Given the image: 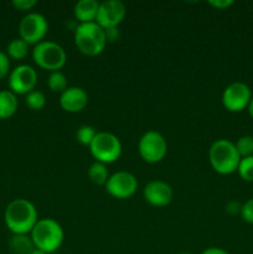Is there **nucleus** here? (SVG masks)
<instances>
[{
  "label": "nucleus",
  "mask_w": 253,
  "mask_h": 254,
  "mask_svg": "<svg viewBox=\"0 0 253 254\" xmlns=\"http://www.w3.org/2000/svg\"><path fill=\"white\" fill-rule=\"evenodd\" d=\"M201 254H230V253L220 247H208L206 248L205 251H202V253Z\"/></svg>",
  "instance_id": "7c9ffc66"
},
{
  "label": "nucleus",
  "mask_w": 253,
  "mask_h": 254,
  "mask_svg": "<svg viewBox=\"0 0 253 254\" xmlns=\"http://www.w3.org/2000/svg\"><path fill=\"white\" fill-rule=\"evenodd\" d=\"M7 246L11 254H31L35 250V245L29 235H12Z\"/></svg>",
  "instance_id": "f3484780"
},
{
  "label": "nucleus",
  "mask_w": 253,
  "mask_h": 254,
  "mask_svg": "<svg viewBox=\"0 0 253 254\" xmlns=\"http://www.w3.org/2000/svg\"><path fill=\"white\" fill-rule=\"evenodd\" d=\"M241 217L247 223L253 225V197L246 201L242 205V211H241Z\"/></svg>",
  "instance_id": "a878e982"
},
{
  "label": "nucleus",
  "mask_w": 253,
  "mask_h": 254,
  "mask_svg": "<svg viewBox=\"0 0 253 254\" xmlns=\"http://www.w3.org/2000/svg\"><path fill=\"white\" fill-rule=\"evenodd\" d=\"M25 104L31 111H41L46 106V96L44 92L34 89L25 96Z\"/></svg>",
  "instance_id": "412c9836"
},
{
  "label": "nucleus",
  "mask_w": 253,
  "mask_h": 254,
  "mask_svg": "<svg viewBox=\"0 0 253 254\" xmlns=\"http://www.w3.org/2000/svg\"><path fill=\"white\" fill-rule=\"evenodd\" d=\"M35 248L44 251L47 254L54 253L63 243L64 232L62 226L54 218H39L30 233Z\"/></svg>",
  "instance_id": "f03ea898"
},
{
  "label": "nucleus",
  "mask_w": 253,
  "mask_h": 254,
  "mask_svg": "<svg viewBox=\"0 0 253 254\" xmlns=\"http://www.w3.org/2000/svg\"><path fill=\"white\" fill-rule=\"evenodd\" d=\"M29 47L30 45L26 44L20 37L19 39H14L7 44L6 55L9 56V59L20 61V60H24L27 56V54H29Z\"/></svg>",
  "instance_id": "6ab92c4d"
},
{
  "label": "nucleus",
  "mask_w": 253,
  "mask_h": 254,
  "mask_svg": "<svg viewBox=\"0 0 253 254\" xmlns=\"http://www.w3.org/2000/svg\"><path fill=\"white\" fill-rule=\"evenodd\" d=\"M32 60L42 69L51 72L60 71L67 62V54L57 42L44 40L35 45L32 50Z\"/></svg>",
  "instance_id": "39448f33"
},
{
  "label": "nucleus",
  "mask_w": 253,
  "mask_h": 254,
  "mask_svg": "<svg viewBox=\"0 0 253 254\" xmlns=\"http://www.w3.org/2000/svg\"><path fill=\"white\" fill-rule=\"evenodd\" d=\"M88 104V94L81 87H68L60 94V107L67 113H79Z\"/></svg>",
  "instance_id": "4468645a"
},
{
  "label": "nucleus",
  "mask_w": 253,
  "mask_h": 254,
  "mask_svg": "<svg viewBox=\"0 0 253 254\" xmlns=\"http://www.w3.org/2000/svg\"><path fill=\"white\" fill-rule=\"evenodd\" d=\"M9 89L20 96H26L31 91L36 89L37 72L29 64H19L11 69L9 74Z\"/></svg>",
  "instance_id": "9d476101"
},
{
  "label": "nucleus",
  "mask_w": 253,
  "mask_h": 254,
  "mask_svg": "<svg viewBox=\"0 0 253 254\" xmlns=\"http://www.w3.org/2000/svg\"><path fill=\"white\" fill-rule=\"evenodd\" d=\"M97 133H98V131H96V129H94L93 127L84 124V126H81L77 129L76 139L79 144H82V145L89 146L92 141H93Z\"/></svg>",
  "instance_id": "4be33fe9"
},
{
  "label": "nucleus",
  "mask_w": 253,
  "mask_h": 254,
  "mask_svg": "<svg viewBox=\"0 0 253 254\" xmlns=\"http://www.w3.org/2000/svg\"><path fill=\"white\" fill-rule=\"evenodd\" d=\"M19 101L16 94L12 93L10 89L0 91V119H9L16 113Z\"/></svg>",
  "instance_id": "dca6fc26"
},
{
  "label": "nucleus",
  "mask_w": 253,
  "mask_h": 254,
  "mask_svg": "<svg viewBox=\"0 0 253 254\" xmlns=\"http://www.w3.org/2000/svg\"><path fill=\"white\" fill-rule=\"evenodd\" d=\"M208 5H211L212 7L218 10H225L227 7L232 6L233 0H210L208 1Z\"/></svg>",
  "instance_id": "c756f323"
},
{
  "label": "nucleus",
  "mask_w": 253,
  "mask_h": 254,
  "mask_svg": "<svg viewBox=\"0 0 253 254\" xmlns=\"http://www.w3.org/2000/svg\"><path fill=\"white\" fill-rule=\"evenodd\" d=\"M4 221L12 235H29L39 221V213L31 201L15 198L5 208Z\"/></svg>",
  "instance_id": "f257e3e1"
},
{
  "label": "nucleus",
  "mask_w": 253,
  "mask_h": 254,
  "mask_svg": "<svg viewBox=\"0 0 253 254\" xmlns=\"http://www.w3.org/2000/svg\"><path fill=\"white\" fill-rule=\"evenodd\" d=\"M31 254H47V253L44 252V251L39 250V248H35V250L31 252Z\"/></svg>",
  "instance_id": "72a5a7b5"
},
{
  "label": "nucleus",
  "mask_w": 253,
  "mask_h": 254,
  "mask_svg": "<svg viewBox=\"0 0 253 254\" xmlns=\"http://www.w3.org/2000/svg\"><path fill=\"white\" fill-rule=\"evenodd\" d=\"M74 34V45L81 54L88 57L101 55L107 46L104 30L94 22L79 24Z\"/></svg>",
  "instance_id": "20e7f679"
},
{
  "label": "nucleus",
  "mask_w": 253,
  "mask_h": 254,
  "mask_svg": "<svg viewBox=\"0 0 253 254\" xmlns=\"http://www.w3.org/2000/svg\"><path fill=\"white\" fill-rule=\"evenodd\" d=\"M211 168L220 175H231L236 173L240 165L241 156L233 141L218 139L213 141L208 150Z\"/></svg>",
  "instance_id": "7ed1b4c3"
},
{
  "label": "nucleus",
  "mask_w": 253,
  "mask_h": 254,
  "mask_svg": "<svg viewBox=\"0 0 253 254\" xmlns=\"http://www.w3.org/2000/svg\"><path fill=\"white\" fill-rule=\"evenodd\" d=\"M237 173L242 180L253 183V156H247V158L241 159Z\"/></svg>",
  "instance_id": "b1692460"
},
{
  "label": "nucleus",
  "mask_w": 253,
  "mask_h": 254,
  "mask_svg": "<svg viewBox=\"0 0 253 254\" xmlns=\"http://www.w3.org/2000/svg\"><path fill=\"white\" fill-rule=\"evenodd\" d=\"M88 148L94 160L106 165L117 161L122 155L121 140L109 131H98Z\"/></svg>",
  "instance_id": "423d86ee"
},
{
  "label": "nucleus",
  "mask_w": 253,
  "mask_h": 254,
  "mask_svg": "<svg viewBox=\"0 0 253 254\" xmlns=\"http://www.w3.org/2000/svg\"><path fill=\"white\" fill-rule=\"evenodd\" d=\"M49 31V22L40 12H27L19 24L20 39L29 45H37L44 41Z\"/></svg>",
  "instance_id": "6e6552de"
},
{
  "label": "nucleus",
  "mask_w": 253,
  "mask_h": 254,
  "mask_svg": "<svg viewBox=\"0 0 253 254\" xmlns=\"http://www.w3.org/2000/svg\"><path fill=\"white\" fill-rule=\"evenodd\" d=\"M103 30H104V35H106L107 44L118 41L119 36H121L118 27H109V29H103Z\"/></svg>",
  "instance_id": "c85d7f7f"
},
{
  "label": "nucleus",
  "mask_w": 253,
  "mask_h": 254,
  "mask_svg": "<svg viewBox=\"0 0 253 254\" xmlns=\"http://www.w3.org/2000/svg\"><path fill=\"white\" fill-rule=\"evenodd\" d=\"M78 25H79V22L77 21L76 19H71V20H67V22H66V27L68 30H71V31H76L77 30V27H78Z\"/></svg>",
  "instance_id": "2f4dec72"
},
{
  "label": "nucleus",
  "mask_w": 253,
  "mask_h": 254,
  "mask_svg": "<svg viewBox=\"0 0 253 254\" xmlns=\"http://www.w3.org/2000/svg\"><path fill=\"white\" fill-rule=\"evenodd\" d=\"M179 254H192V253H189V252H181V253H179Z\"/></svg>",
  "instance_id": "f704fd0d"
},
{
  "label": "nucleus",
  "mask_w": 253,
  "mask_h": 254,
  "mask_svg": "<svg viewBox=\"0 0 253 254\" xmlns=\"http://www.w3.org/2000/svg\"><path fill=\"white\" fill-rule=\"evenodd\" d=\"M11 72V64H10V59L6 52L0 51V79L9 77Z\"/></svg>",
  "instance_id": "393cba45"
},
{
  "label": "nucleus",
  "mask_w": 253,
  "mask_h": 254,
  "mask_svg": "<svg viewBox=\"0 0 253 254\" xmlns=\"http://www.w3.org/2000/svg\"><path fill=\"white\" fill-rule=\"evenodd\" d=\"M222 104L228 112L237 113L246 109L252 99L251 88L243 82H232L222 92Z\"/></svg>",
  "instance_id": "9b49d317"
},
{
  "label": "nucleus",
  "mask_w": 253,
  "mask_h": 254,
  "mask_svg": "<svg viewBox=\"0 0 253 254\" xmlns=\"http://www.w3.org/2000/svg\"><path fill=\"white\" fill-rule=\"evenodd\" d=\"M99 4L97 0H79L74 4L73 15L74 19L79 24H87V22H94L98 14Z\"/></svg>",
  "instance_id": "2eb2a0df"
},
{
  "label": "nucleus",
  "mask_w": 253,
  "mask_h": 254,
  "mask_svg": "<svg viewBox=\"0 0 253 254\" xmlns=\"http://www.w3.org/2000/svg\"><path fill=\"white\" fill-rule=\"evenodd\" d=\"M87 175H88V179L91 180V183L98 186L106 185L107 180L109 179V173L108 169H107V165L106 164L99 163V161H94L93 164H91L88 171H87Z\"/></svg>",
  "instance_id": "a211bd4d"
},
{
  "label": "nucleus",
  "mask_w": 253,
  "mask_h": 254,
  "mask_svg": "<svg viewBox=\"0 0 253 254\" xmlns=\"http://www.w3.org/2000/svg\"><path fill=\"white\" fill-rule=\"evenodd\" d=\"M104 188L112 197L126 200L130 198L138 190V180L133 174L128 171H117L109 175Z\"/></svg>",
  "instance_id": "1a4fd4ad"
},
{
  "label": "nucleus",
  "mask_w": 253,
  "mask_h": 254,
  "mask_svg": "<svg viewBox=\"0 0 253 254\" xmlns=\"http://www.w3.org/2000/svg\"><path fill=\"white\" fill-rule=\"evenodd\" d=\"M47 86H49L51 92L61 94L62 92H64L68 88V81H67L66 74L61 71L51 72L49 79H47Z\"/></svg>",
  "instance_id": "aec40b11"
},
{
  "label": "nucleus",
  "mask_w": 253,
  "mask_h": 254,
  "mask_svg": "<svg viewBox=\"0 0 253 254\" xmlns=\"http://www.w3.org/2000/svg\"><path fill=\"white\" fill-rule=\"evenodd\" d=\"M11 4L19 11H30L37 5V0H12Z\"/></svg>",
  "instance_id": "bb28decb"
},
{
  "label": "nucleus",
  "mask_w": 253,
  "mask_h": 254,
  "mask_svg": "<svg viewBox=\"0 0 253 254\" xmlns=\"http://www.w3.org/2000/svg\"><path fill=\"white\" fill-rule=\"evenodd\" d=\"M236 149L240 154L241 159L247 158V156H253V136L243 135L237 139L235 143Z\"/></svg>",
  "instance_id": "5701e85b"
},
{
  "label": "nucleus",
  "mask_w": 253,
  "mask_h": 254,
  "mask_svg": "<svg viewBox=\"0 0 253 254\" xmlns=\"http://www.w3.org/2000/svg\"><path fill=\"white\" fill-rule=\"evenodd\" d=\"M247 111H248V114H250V116L253 118V97H252V99H251L250 104H248Z\"/></svg>",
  "instance_id": "473e14b6"
},
{
  "label": "nucleus",
  "mask_w": 253,
  "mask_h": 254,
  "mask_svg": "<svg viewBox=\"0 0 253 254\" xmlns=\"http://www.w3.org/2000/svg\"><path fill=\"white\" fill-rule=\"evenodd\" d=\"M126 14V6L121 0H106L99 4L96 22L102 29L118 27Z\"/></svg>",
  "instance_id": "f8f14e48"
},
{
  "label": "nucleus",
  "mask_w": 253,
  "mask_h": 254,
  "mask_svg": "<svg viewBox=\"0 0 253 254\" xmlns=\"http://www.w3.org/2000/svg\"><path fill=\"white\" fill-rule=\"evenodd\" d=\"M225 211L228 216H237L241 215V211H242V205H241L238 201L231 200L226 203Z\"/></svg>",
  "instance_id": "cd10ccee"
},
{
  "label": "nucleus",
  "mask_w": 253,
  "mask_h": 254,
  "mask_svg": "<svg viewBox=\"0 0 253 254\" xmlns=\"http://www.w3.org/2000/svg\"><path fill=\"white\" fill-rule=\"evenodd\" d=\"M144 200L153 207H166L174 198V190L168 183L161 180L149 181L143 190Z\"/></svg>",
  "instance_id": "ddd939ff"
},
{
  "label": "nucleus",
  "mask_w": 253,
  "mask_h": 254,
  "mask_svg": "<svg viewBox=\"0 0 253 254\" xmlns=\"http://www.w3.org/2000/svg\"><path fill=\"white\" fill-rule=\"evenodd\" d=\"M138 151L145 163H160L168 154V141L159 131L148 130L139 139Z\"/></svg>",
  "instance_id": "0eeeda50"
}]
</instances>
